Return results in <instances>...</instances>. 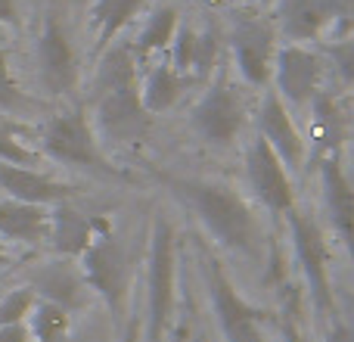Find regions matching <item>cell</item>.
<instances>
[{"instance_id":"cell-1","label":"cell","mask_w":354,"mask_h":342,"mask_svg":"<svg viewBox=\"0 0 354 342\" xmlns=\"http://www.w3.org/2000/svg\"><path fill=\"white\" fill-rule=\"evenodd\" d=\"M149 112L143 109L137 62L131 47H112L97 72V125L109 141L134 143L149 131Z\"/></svg>"},{"instance_id":"cell-2","label":"cell","mask_w":354,"mask_h":342,"mask_svg":"<svg viewBox=\"0 0 354 342\" xmlns=\"http://www.w3.org/2000/svg\"><path fill=\"white\" fill-rule=\"evenodd\" d=\"M171 187L189 202L221 246L239 255H252L258 249V221L236 190L214 181H171Z\"/></svg>"},{"instance_id":"cell-3","label":"cell","mask_w":354,"mask_h":342,"mask_svg":"<svg viewBox=\"0 0 354 342\" xmlns=\"http://www.w3.org/2000/svg\"><path fill=\"white\" fill-rule=\"evenodd\" d=\"M147 283H149V299H147L149 342H162L168 330V321H171V308H174V231L162 215L153 224Z\"/></svg>"},{"instance_id":"cell-4","label":"cell","mask_w":354,"mask_h":342,"mask_svg":"<svg viewBox=\"0 0 354 342\" xmlns=\"http://www.w3.org/2000/svg\"><path fill=\"white\" fill-rule=\"evenodd\" d=\"M289 231H292V246H295V258L301 264L305 283L311 289V299L317 305L320 314H333L336 312V299L330 289V268H326V243L320 227L308 218L299 208H289Z\"/></svg>"},{"instance_id":"cell-5","label":"cell","mask_w":354,"mask_h":342,"mask_svg":"<svg viewBox=\"0 0 354 342\" xmlns=\"http://www.w3.org/2000/svg\"><path fill=\"white\" fill-rule=\"evenodd\" d=\"M81 277L91 289H97L103 296V302L118 312L124 299V255L122 246H118L115 233H112V224L103 218L97 237L91 240L84 252H81Z\"/></svg>"},{"instance_id":"cell-6","label":"cell","mask_w":354,"mask_h":342,"mask_svg":"<svg viewBox=\"0 0 354 342\" xmlns=\"http://www.w3.org/2000/svg\"><path fill=\"white\" fill-rule=\"evenodd\" d=\"M208 293H212L214 314H218L227 342H264L261 312L252 308L233 289V283L227 280V274L221 271L218 262H208Z\"/></svg>"},{"instance_id":"cell-7","label":"cell","mask_w":354,"mask_h":342,"mask_svg":"<svg viewBox=\"0 0 354 342\" xmlns=\"http://www.w3.org/2000/svg\"><path fill=\"white\" fill-rule=\"evenodd\" d=\"M44 150L53 159L68 162V165L106 168L97 141H93V131L87 125V116L81 109L62 112V116L50 118V125L44 128Z\"/></svg>"},{"instance_id":"cell-8","label":"cell","mask_w":354,"mask_h":342,"mask_svg":"<svg viewBox=\"0 0 354 342\" xmlns=\"http://www.w3.org/2000/svg\"><path fill=\"white\" fill-rule=\"evenodd\" d=\"M320 75H324V66H320V56L311 53L301 44H286L283 50H277L274 56V84H277V97L286 106L299 109L308 100L317 93L320 87Z\"/></svg>"},{"instance_id":"cell-9","label":"cell","mask_w":354,"mask_h":342,"mask_svg":"<svg viewBox=\"0 0 354 342\" xmlns=\"http://www.w3.org/2000/svg\"><path fill=\"white\" fill-rule=\"evenodd\" d=\"M236 69L252 87H264L274 75V28L261 19H239L230 35Z\"/></svg>"},{"instance_id":"cell-10","label":"cell","mask_w":354,"mask_h":342,"mask_svg":"<svg viewBox=\"0 0 354 342\" xmlns=\"http://www.w3.org/2000/svg\"><path fill=\"white\" fill-rule=\"evenodd\" d=\"M243 122H245V106L227 81H218L214 87H208L205 97L193 109L196 131L208 143H218V147H227L243 131Z\"/></svg>"},{"instance_id":"cell-11","label":"cell","mask_w":354,"mask_h":342,"mask_svg":"<svg viewBox=\"0 0 354 342\" xmlns=\"http://www.w3.org/2000/svg\"><path fill=\"white\" fill-rule=\"evenodd\" d=\"M245 165H249V181L252 190L258 193V199L270 208L274 215H286L289 208H295V190L292 181H289V171L280 162V156L255 137L245 153Z\"/></svg>"},{"instance_id":"cell-12","label":"cell","mask_w":354,"mask_h":342,"mask_svg":"<svg viewBox=\"0 0 354 342\" xmlns=\"http://www.w3.org/2000/svg\"><path fill=\"white\" fill-rule=\"evenodd\" d=\"M258 137L280 156L286 168H299L305 159V141H301L299 128H295L289 106L277 97V91H268L258 109Z\"/></svg>"},{"instance_id":"cell-13","label":"cell","mask_w":354,"mask_h":342,"mask_svg":"<svg viewBox=\"0 0 354 342\" xmlns=\"http://www.w3.org/2000/svg\"><path fill=\"white\" fill-rule=\"evenodd\" d=\"M37 60H41V75L50 93H68L78 81V60L68 44V35L53 16L44 22L41 41H37Z\"/></svg>"},{"instance_id":"cell-14","label":"cell","mask_w":354,"mask_h":342,"mask_svg":"<svg viewBox=\"0 0 354 342\" xmlns=\"http://www.w3.org/2000/svg\"><path fill=\"white\" fill-rule=\"evenodd\" d=\"M320 187H324V199L330 208V221L339 231L345 249H348L354 262V183L345 174L339 159H324L320 165Z\"/></svg>"},{"instance_id":"cell-15","label":"cell","mask_w":354,"mask_h":342,"mask_svg":"<svg viewBox=\"0 0 354 342\" xmlns=\"http://www.w3.org/2000/svg\"><path fill=\"white\" fill-rule=\"evenodd\" d=\"M0 187L10 193V199L31 202V206L66 202L75 193L68 183L50 181L47 174H37V171L22 168V165H10V162H0Z\"/></svg>"},{"instance_id":"cell-16","label":"cell","mask_w":354,"mask_h":342,"mask_svg":"<svg viewBox=\"0 0 354 342\" xmlns=\"http://www.w3.org/2000/svg\"><path fill=\"white\" fill-rule=\"evenodd\" d=\"M103 218H87V215L75 212L68 206H59L56 212H50V233L56 252L62 255H81L91 246V240L97 237Z\"/></svg>"},{"instance_id":"cell-17","label":"cell","mask_w":354,"mask_h":342,"mask_svg":"<svg viewBox=\"0 0 354 342\" xmlns=\"http://www.w3.org/2000/svg\"><path fill=\"white\" fill-rule=\"evenodd\" d=\"M50 233V212L31 202L3 199L0 202V237L19 243H37Z\"/></svg>"},{"instance_id":"cell-18","label":"cell","mask_w":354,"mask_h":342,"mask_svg":"<svg viewBox=\"0 0 354 342\" xmlns=\"http://www.w3.org/2000/svg\"><path fill=\"white\" fill-rule=\"evenodd\" d=\"M280 3V25L292 41H311L333 22L324 0H277Z\"/></svg>"},{"instance_id":"cell-19","label":"cell","mask_w":354,"mask_h":342,"mask_svg":"<svg viewBox=\"0 0 354 342\" xmlns=\"http://www.w3.org/2000/svg\"><path fill=\"white\" fill-rule=\"evenodd\" d=\"M183 84H187V78L183 75H177L171 69V62H165V66H156L149 69L147 81L140 84V100H143V109L149 112V116H156V112H165L171 109L177 103V97L183 93Z\"/></svg>"},{"instance_id":"cell-20","label":"cell","mask_w":354,"mask_h":342,"mask_svg":"<svg viewBox=\"0 0 354 342\" xmlns=\"http://www.w3.org/2000/svg\"><path fill=\"white\" fill-rule=\"evenodd\" d=\"M140 6H143V0H93L91 19H93V25H97L100 47H106V44L137 16Z\"/></svg>"},{"instance_id":"cell-21","label":"cell","mask_w":354,"mask_h":342,"mask_svg":"<svg viewBox=\"0 0 354 342\" xmlns=\"http://www.w3.org/2000/svg\"><path fill=\"white\" fill-rule=\"evenodd\" d=\"M174 35H177V10L174 6H159V10L149 16L140 37H137V53H153V50L171 47Z\"/></svg>"},{"instance_id":"cell-22","label":"cell","mask_w":354,"mask_h":342,"mask_svg":"<svg viewBox=\"0 0 354 342\" xmlns=\"http://www.w3.org/2000/svg\"><path fill=\"white\" fill-rule=\"evenodd\" d=\"M31 318H35L31 330H35L37 342H62L66 339V333H68L66 308L53 305V302H37L35 312H31Z\"/></svg>"},{"instance_id":"cell-23","label":"cell","mask_w":354,"mask_h":342,"mask_svg":"<svg viewBox=\"0 0 354 342\" xmlns=\"http://www.w3.org/2000/svg\"><path fill=\"white\" fill-rule=\"evenodd\" d=\"M78 287L81 283L75 280V274L68 268H50L44 271L41 277H37V289H44V293L50 296V302L59 308H66L68 302H75V296H78Z\"/></svg>"},{"instance_id":"cell-24","label":"cell","mask_w":354,"mask_h":342,"mask_svg":"<svg viewBox=\"0 0 354 342\" xmlns=\"http://www.w3.org/2000/svg\"><path fill=\"white\" fill-rule=\"evenodd\" d=\"M37 305L35 299V289L22 287V289H12V293L0 296V327H12V324H22L25 314H31Z\"/></svg>"},{"instance_id":"cell-25","label":"cell","mask_w":354,"mask_h":342,"mask_svg":"<svg viewBox=\"0 0 354 342\" xmlns=\"http://www.w3.org/2000/svg\"><path fill=\"white\" fill-rule=\"evenodd\" d=\"M214 53H218V41H214L212 31H205V35H196L193 66H189V72H196V75H208V72H212Z\"/></svg>"},{"instance_id":"cell-26","label":"cell","mask_w":354,"mask_h":342,"mask_svg":"<svg viewBox=\"0 0 354 342\" xmlns=\"http://www.w3.org/2000/svg\"><path fill=\"white\" fill-rule=\"evenodd\" d=\"M19 103H22V93H19L16 81L10 75V60L0 50V109H16Z\"/></svg>"},{"instance_id":"cell-27","label":"cell","mask_w":354,"mask_h":342,"mask_svg":"<svg viewBox=\"0 0 354 342\" xmlns=\"http://www.w3.org/2000/svg\"><path fill=\"white\" fill-rule=\"evenodd\" d=\"M330 53H333V62H336L339 75H342V81L345 84H354V35L333 44Z\"/></svg>"},{"instance_id":"cell-28","label":"cell","mask_w":354,"mask_h":342,"mask_svg":"<svg viewBox=\"0 0 354 342\" xmlns=\"http://www.w3.org/2000/svg\"><path fill=\"white\" fill-rule=\"evenodd\" d=\"M0 342H28V330L22 324L0 327Z\"/></svg>"},{"instance_id":"cell-29","label":"cell","mask_w":354,"mask_h":342,"mask_svg":"<svg viewBox=\"0 0 354 342\" xmlns=\"http://www.w3.org/2000/svg\"><path fill=\"white\" fill-rule=\"evenodd\" d=\"M326 10H330V16H351L354 12V0H324Z\"/></svg>"},{"instance_id":"cell-30","label":"cell","mask_w":354,"mask_h":342,"mask_svg":"<svg viewBox=\"0 0 354 342\" xmlns=\"http://www.w3.org/2000/svg\"><path fill=\"white\" fill-rule=\"evenodd\" d=\"M326 342H354V330L348 324H333L330 336H326Z\"/></svg>"},{"instance_id":"cell-31","label":"cell","mask_w":354,"mask_h":342,"mask_svg":"<svg viewBox=\"0 0 354 342\" xmlns=\"http://www.w3.org/2000/svg\"><path fill=\"white\" fill-rule=\"evenodd\" d=\"M283 342H305V339H301L299 324H295L292 318H286V321H283Z\"/></svg>"},{"instance_id":"cell-32","label":"cell","mask_w":354,"mask_h":342,"mask_svg":"<svg viewBox=\"0 0 354 342\" xmlns=\"http://www.w3.org/2000/svg\"><path fill=\"white\" fill-rule=\"evenodd\" d=\"M16 22V0H0V25Z\"/></svg>"},{"instance_id":"cell-33","label":"cell","mask_w":354,"mask_h":342,"mask_svg":"<svg viewBox=\"0 0 354 342\" xmlns=\"http://www.w3.org/2000/svg\"><path fill=\"white\" fill-rule=\"evenodd\" d=\"M6 264V252H3V243H0V268Z\"/></svg>"},{"instance_id":"cell-34","label":"cell","mask_w":354,"mask_h":342,"mask_svg":"<svg viewBox=\"0 0 354 342\" xmlns=\"http://www.w3.org/2000/svg\"><path fill=\"white\" fill-rule=\"evenodd\" d=\"M124 342H137V336H134V327L128 330V336H124Z\"/></svg>"},{"instance_id":"cell-35","label":"cell","mask_w":354,"mask_h":342,"mask_svg":"<svg viewBox=\"0 0 354 342\" xmlns=\"http://www.w3.org/2000/svg\"><path fill=\"white\" fill-rule=\"evenodd\" d=\"M255 3H264V6H268V3H277V0H255Z\"/></svg>"}]
</instances>
